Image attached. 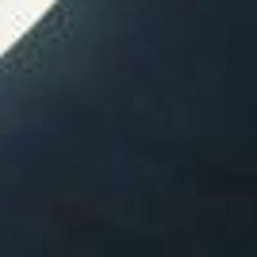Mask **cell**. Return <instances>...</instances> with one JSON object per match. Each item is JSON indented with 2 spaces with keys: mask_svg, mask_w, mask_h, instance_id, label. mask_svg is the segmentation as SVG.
I'll return each mask as SVG.
<instances>
[]
</instances>
